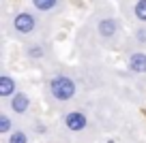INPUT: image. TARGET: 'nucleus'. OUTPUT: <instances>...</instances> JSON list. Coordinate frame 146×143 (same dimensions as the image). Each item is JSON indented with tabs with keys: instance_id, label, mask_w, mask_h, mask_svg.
I'll list each match as a JSON object with an SVG mask.
<instances>
[{
	"instance_id": "nucleus-12",
	"label": "nucleus",
	"mask_w": 146,
	"mask_h": 143,
	"mask_svg": "<svg viewBox=\"0 0 146 143\" xmlns=\"http://www.w3.org/2000/svg\"><path fill=\"white\" fill-rule=\"evenodd\" d=\"M7 143H28V134L22 128H15L13 133L7 137Z\"/></svg>"
},
{
	"instance_id": "nucleus-8",
	"label": "nucleus",
	"mask_w": 146,
	"mask_h": 143,
	"mask_svg": "<svg viewBox=\"0 0 146 143\" xmlns=\"http://www.w3.org/2000/svg\"><path fill=\"white\" fill-rule=\"evenodd\" d=\"M24 54H26L28 60H43L45 58V47H43L41 43H28L26 49H24Z\"/></svg>"
},
{
	"instance_id": "nucleus-2",
	"label": "nucleus",
	"mask_w": 146,
	"mask_h": 143,
	"mask_svg": "<svg viewBox=\"0 0 146 143\" xmlns=\"http://www.w3.org/2000/svg\"><path fill=\"white\" fill-rule=\"evenodd\" d=\"M36 28H39V19H36L35 13H30V11H19V13L13 15V30L17 32V34L28 36V34H32V32H36Z\"/></svg>"
},
{
	"instance_id": "nucleus-13",
	"label": "nucleus",
	"mask_w": 146,
	"mask_h": 143,
	"mask_svg": "<svg viewBox=\"0 0 146 143\" xmlns=\"http://www.w3.org/2000/svg\"><path fill=\"white\" fill-rule=\"evenodd\" d=\"M135 41H137V43H142V45H146V26H137Z\"/></svg>"
},
{
	"instance_id": "nucleus-5",
	"label": "nucleus",
	"mask_w": 146,
	"mask_h": 143,
	"mask_svg": "<svg viewBox=\"0 0 146 143\" xmlns=\"http://www.w3.org/2000/svg\"><path fill=\"white\" fill-rule=\"evenodd\" d=\"M9 107H11V111H13L15 115H24V113H28V109H30V96H28L26 92H15L9 98Z\"/></svg>"
},
{
	"instance_id": "nucleus-10",
	"label": "nucleus",
	"mask_w": 146,
	"mask_h": 143,
	"mask_svg": "<svg viewBox=\"0 0 146 143\" xmlns=\"http://www.w3.org/2000/svg\"><path fill=\"white\" fill-rule=\"evenodd\" d=\"M13 130H15V126H13L11 115L9 113H0V134H7V137H9Z\"/></svg>"
},
{
	"instance_id": "nucleus-3",
	"label": "nucleus",
	"mask_w": 146,
	"mask_h": 143,
	"mask_svg": "<svg viewBox=\"0 0 146 143\" xmlns=\"http://www.w3.org/2000/svg\"><path fill=\"white\" fill-rule=\"evenodd\" d=\"M64 126H67L71 133H82L88 128V115L84 111H69L64 113Z\"/></svg>"
},
{
	"instance_id": "nucleus-4",
	"label": "nucleus",
	"mask_w": 146,
	"mask_h": 143,
	"mask_svg": "<svg viewBox=\"0 0 146 143\" xmlns=\"http://www.w3.org/2000/svg\"><path fill=\"white\" fill-rule=\"evenodd\" d=\"M120 30V22L116 17H101L99 22H97V34L101 36V39L110 41V39H114L116 34H118Z\"/></svg>"
},
{
	"instance_id": "nucleus-6",
	"label": "nucleus",
	"mask_w": 146,
	"mask_h": 143,
	"mask_svg": "<svg viewBox=\"0 0 146 143\" xmlns=\"http://www.w3.org/2000/svg\"><path fill=\"white\" fill-rule=\"evenodd\" d=\"M127 66H129V71L135 73V75H144L146 73V54L144 51H133L127 58Z\"/></svg>"
},
{
	"instance_id": "nucleus-11",
	"label": "nucleus",
	"mask_w": 146,
	"mask_h": 143,
	"mask_svg": "<svg viewBox=\"0 0 146 143\" xmlns=\"http://www.w3.org/2000/svg\"><path fill=\"white\" fill-rule=\"evenodd\" d=\"M133 15H135L137 22L146 24V0H137L133 5Z\"/></svg>"
},
{
	"instance_id": "nucleus-1",
	"label": "nucleus",
	"mask_w": 146,
	"mask_h": 143,
	"mask_svg": "<svg viewBox=\"0 0 146 143\" xmlns=\"http://www.w3.org/2000/svg\"><path fill=\"white\" fill-rule=\"evenodd\" d=\"M50 94L52 98L58 100V103H69V100L75 98V94H78V83H75V79L69 75H54L50 79Z\"/></svg>"
},
{
	"instance_id": "nucleus-9",
	"label": "nucleus",
	"mask_w": 146,
	"mask_h": 143,
	"mask_svg": "<svg viewBox=\"0 0 146 143\" xmlns=\"http://www.w3.org/2000/svg\"><path fill=\"white\" fill-rule=\"evenodd\" d=\"M30 2L39 13H52V11L58 9V5H60V0H30Z\"/></svg>"
},
{
	"instance_id": "nucleus-7",
	"label": "nucleus",
	"mask_w": 146,
	"mask_h": 143,
	"mask_svg": "<svg viewBox=\"0 0 146 143\" xmlns=\"http://www.w3.org/2000/svg\"><path fill=\"white\" fill-rule=\"evenodd\" d=\"M15 92H17L15 79L9 75V73H2V75H0V96H2V98H11Z\"/></svg>"
}]
</instances>
